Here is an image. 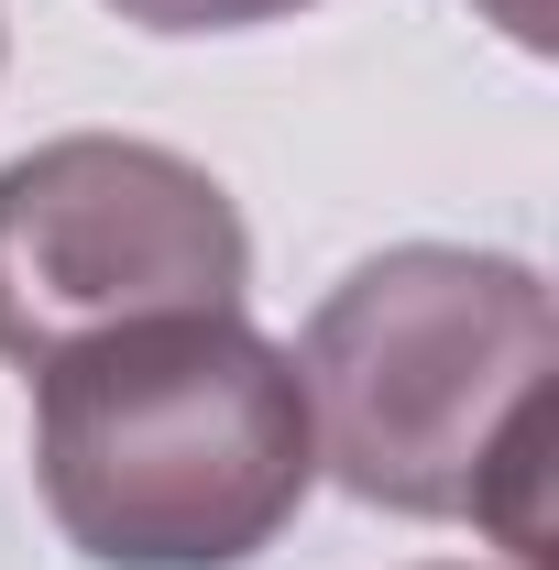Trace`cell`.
Returning <instances> with one entry per match:
<instances>
[{"label": "cell", "instance_id": "3", "mask_svg": "<svg viewBox=\"0 0 559 570\" xmlns=\"http://www.w3.org/2000/svg\"><path fill=\"white\" fill-rule=\"evenodd\" d=\"M253 230L209 165L133 132H67L0 165V362H56L121 318L242 307Z\"/></svg>", "mask_w": 559, "mask_h": 570}, {"label": "cell", "instance_id": "5", "mask_svg": "<svg viewBox=\"0 0 559 570\" xmlns=\"http://www.w3.org/2000/svg\"><path fill=\"white\" fill-rule=\"evenodd\" d=\"M483 11L516 33V45H527V56H549V0H483Z\"/></svg>", "mask_w": 559, "mask_h": 570}, {"label": "cell", "instance_id": "4", "mask_svg": "<svg viewBox=\"0 0 559 570\" xmlns=\"http://www.w3.org/2000/svg\"><path fill=\"white\" fill-rule=\"evenodd\" d=\"M110 11L143 33H242V22H285L307 0H110Z\"/></svg>", "mask_w": 559, "mask_h": 570}, {"label": "cell", "instance_id": "2", "mask_svg": "<svg viewBox=\"0 0 559 570\" xmlns=\"http://www.w3.org/2000/svg\"><path fill=\"white\" fill-rule=\"evenodd\" d=\"M33 483L99 570L264 560L318 483L296 352L242 307H165L33 362Z\"/></svg>", "mask_w": 559, "mask_h": 570}, {"label": "cell", "instance_id": "1", "mask_svg": "<svg viewBox=\"0 0 559 570\" xmlns=\"http://www.w3.org/2000/svg\"><path fill=\"white\" fill-rule=\"evenodd\" d=\"M549 373L559 318L538 264L461 242L351 264L296 352L318 461L351 494L483 527L516 570H549Z\"/></svg>", "mask_w": 559, "mask_h": 570}]
</instances>
